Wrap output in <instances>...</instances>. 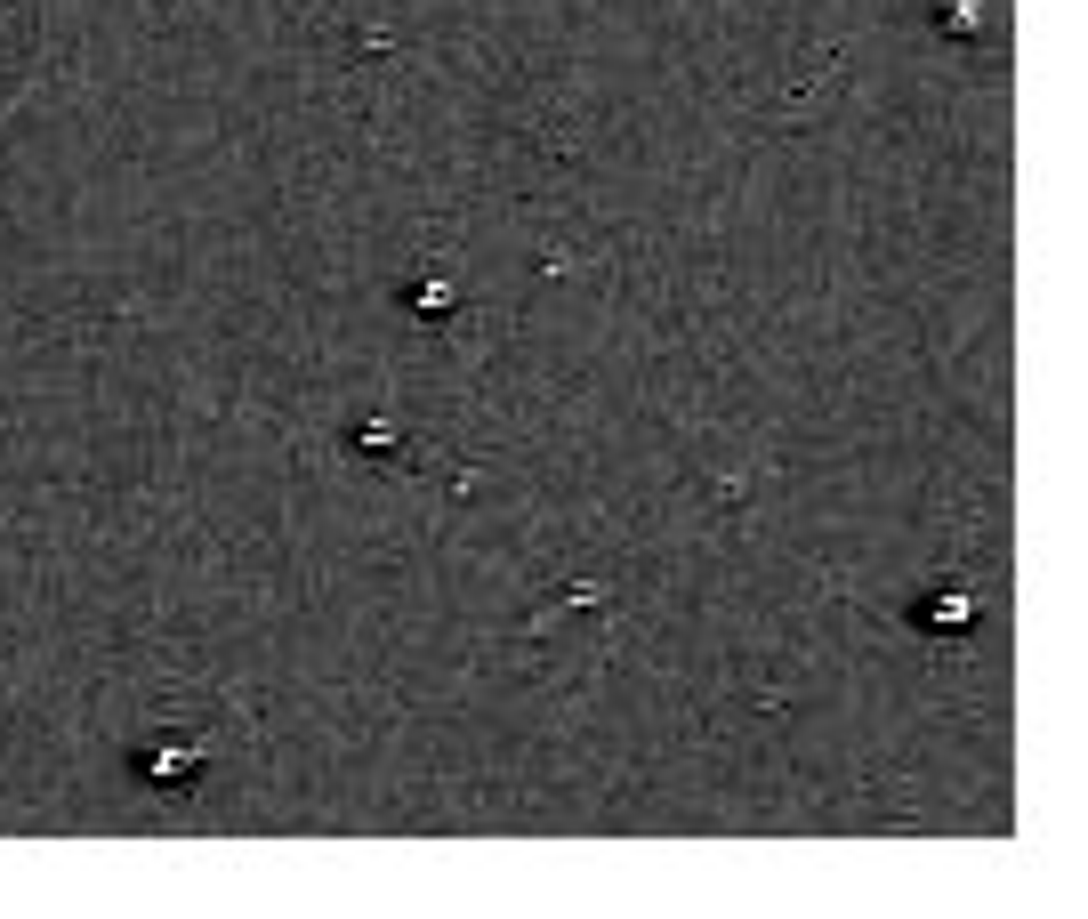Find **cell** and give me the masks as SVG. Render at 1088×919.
Segmentation results:
<instances>
[{
	"mask_svg": "<svg viewBox=\"0 0 1088 919\" xmlns=\"http://www.w3.org/2000/svg\"><path fill=\"white\" fill-rule=\"evenodd\" d=\"M968 613H976V605H968V597H935V605H927V621H951V629H960V621H968Z\"/></svg>",
	"mask_w": 1088,
	"mask_h": 919,
	"instance_id": "obj_2",
	"label": "cell"
},
{
	"mask_svg": "<svg viewBox=\"0 0 1088 919\" xmlns=\"http://www.w3.org/2000/svg\"><path fill=\"white\" fill-rule=\"evenodd\" d=\"M194 742H154V750H138V774L146 782H194Z\"/></svg>",
	"mask_w": 1088,
	"mask_h": 919,
	"instance_id": "obj_1",
	"label": "cell"
}]
</instances>
